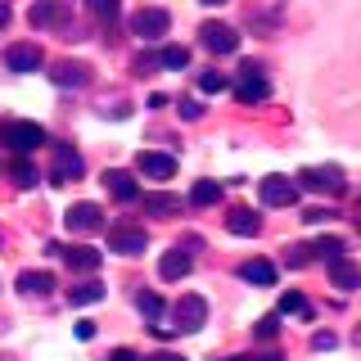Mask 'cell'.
<instances>
[{"mask_svg":"<svg viewBox=\"0 0 361 361\" xmlns=\"http://www.w3.org/2000/svg\"><path fill=\"white\" fill-rule=\"evenodd\" d=\"M172 330L176 334H195V330H203L208 325V302L199 298V293H180L176 298V307H172Z\"/></svg>","mask_w":361,"mask_h":361,"instance_id":"6da1fadb","label":"cell"},{"mask_svg":"<svg viewBox=\"0 0 361 361\" xmlns=\"http://www.w3.org/2000/svg\"><path fill=\"white\" fill-rule=\"evenodd\" d=\"M0 145H9L14 154H32L37 145H45V131L37 122H5L0 127Z\"/></svg>","mask_w":361,"mask_h":361,"instance_id":"7a4b0ae2","label":"cell"},{"mask_svg":"<svg viewBox=\"0 0 361 361\" xmlns=\"http://www.w3.org/2000/svg\"><path fill=\"white\" fill-rule=\"evenodd\" d=\"M167 27H172V14L167 9H135V18H131V32L140 41H163L167 37Z\"/></svg>","mask_w":361,"mask_h":361,"instance_id":"3957f363","label":"cell"},{"mask_svg":"<svg viewBox=\"0 0 361 361\" xmlns=\"http://www.w3.org/2000/svg\"><path fill=\"white\" fill-rule=\"evenodd\" d=\"M298 180L307 190H316V195H343V190H348V180H343L338 167H302Z\"/></svg>","mask_w":361,"mask_h":361,"instance_id":"277c9868","label":"cell"},{"mask_svg":"<svg viewBox=\"0 0 361 361\" xmlns=\"http://www.w3.org/2000/svg\"><path fill=\"white\" fill-rule=\"evenodd\" d=\"M199 41H203V50H212V54H235L240 50V32L226 27V23H203Z\"/></svg>","mask_w":361,"mask_h":361,"instance_id":"5b68a950","label":"cell"},{"mask_svg":"<svg viewBox=\"0 0 361 361\" xmlns=\"http://www.w3.org/2000/svg\"><path fill=\"white\" fill-rule=\"evenodd\" d=\"M262 203L267 208H293L298 203V185H293L289 176H262Z\"/></svg>","mask_w":361,"mask_h":361,"instance_id":"8992f818","label":"cell"},{"mask_svg":"<svg viewBox=\"0 0 361 361\" xmlns=\"http://www.w3.org/2000/svg\"><path fill=\"white\" fill-rule=\"evenodd\" d=\"M63 226L77 231V235H90V231L104 226V212H99V203H73V208L63 212Z\"/></svg>","mask_w":361,"mask_h":361,"instance_id":"52a82bcc","label":"cell"},{"mask_svg":"<svg viewBox=\"0 0 361 361\" xmlns=\"http://www.w3.org/2000/svg\"><path fill=\"white\" fill-rule=\"evenodd\" d=\"M235 95H240L244 104H253V99H267V95H271V82L257 73L253 63H244V68H240V82H235Z\"/></svg>","mask_w":361,"mask_h":361,"instance_id":"ba28073f","label":"cell"},{"mask_svg":"<svg viewBox=\"0 0 361 361\" xmlns=\"http://www.w3.org/2000/svg\"><path fill=\"white\" fill-rule=\"evenodd\" d=\"M77 176H82V154L59 145L54 149V167H50V185H63V180H77Z\"/></svg>","mask_w":361,"mask_h":361,"instance_id":"9c48e42d","label":"cell"},{"mask_svg":"<svg viewBox=\"0 0 361 361\" xmlns=\"http://www.w3.org/2000/svg\"><path fill=\"white\" fill-rule=\"evenodd\" d=\"M135 172H140V176H154V180H167V176L176 172V158H172V154L145 149V154H135Z\"/></svg>","mask_w":361,"mask_h":361,"instance_id":"30bf717a","label":"cell"},{"mask_svg":"<svg viewBox=\"0 0 361 361\" xmlns=\"http://www.w3.org/2000/svg\"><path fill=\"white\" fill-rule=\"evenodd\" d=\"M109 253H145V231L140 226H113L109 231Z\"/></svg>","mask_w":361,"mask_h":361,"instance_id":"8fae6325","label":"cell"},{"mask_svg":"<svg viewBox=\"0 0 361 361\" xmlns=\"http://www.w3.org/2000/svg\"><path fill=\"white\" fill-rule=\"evenodd\" d=\"M27 18H32V27H59L68 18V5L63 0H37V5L27 9Z\"/></svg>","mask_w":361,"mask_h":361,"instance_id":"7c38bea8","label":"cell"},{"mask_svg":"<svg viewBox=\"0 0 361 361\" xmlns=\"http://www.w3.org/2000/svg\"><path fill=\"white\" fill-rule=\"evenodd\" d=\"M104 190L118 203H135L140 199V190H135V180H131V172H122V167H113V172H104Z\"/></svg>","mask_w":361,"mask_h":361,"instance_id":"4fadbf2b","label":"cell"},{"mask_svg":"<svg viewBox=\"0 0 361 361\" xmlns=\"http://www.w3.org/2000/svg\"><path fill=\"white\" fill-rule=\"evenodd\" d=\"M5 63H9V73H37V68H41V50H37V45H9Z\"/></svg>","mask_w":361,"mask_h":361,"instance_id":"5bb4252c","label":"cell"},{"mask_svg":"<svg viewBox=\"0 0 361 361\" xmlns=\"http://www.w3.org/2000/svg\"><path fill=\"white\" fill-rule=\"evenodd\" d=\"M158 276L163 280H180V276H190V253L185 248H172V253H163V262H158Z\"/></svg>","mask_w":361,"mask_h":361,"instance_id":"9a60e30c","label":"cell"},{"mask_svg":"<svg viewBox=\"0 0 361 361\" xmlns=\"http://www.w3.org/2000/svg\"><path fill=\"white\" fill-rule=\"evenodd\" d=\"M18 289L32 293V298H45V293L54 289V276H50V271H23V276H18Z\"/></svg>","mask_w":361,"mask_h":361,"instance_id":"2e32d148","label":"cell"},{"mask_svg":"<svg viewBox=\"0 0 361 361\" xmlns=\"http://www.w3.org/2000/svg\"><path fill=\"white\" fill-rule=\"evenodd\" d=\"M240 276L248 280V285H276V267H271L267 257H253V262H244Z\"/></svg>","mask_w":361,"mask_h":361,"instance_id":"e0dca14e","label":"cell"},{"mask_svg":"<svg viewBox=\"0 0 361 361\" xmlns=\"http://www.w3.org/2000/svg\"><path fill=\"white\" fill-rule=\"evenodd\" d=\"M59 253L68 257V267H77V271H95V267H99V248H90V244H77V248H59Z\"/></svg>","mask_w":361,"mask_h":361,"instance_id":"ac0fdd59","label":"cell"},{"mask_svg":"<svg viewBox=\"0 0 361 361\" xmlns=\"http://www.w3.org/2000/svg\"><path fill=\"white\" fill-rule=\"evenodd\" d=\"M50 77H54V86H86L90 82V68L86 63H59Z\"/></svg>","mask_w":361,"mask_h":361,"instance_id":"d6986e66","label":"cell"},{"mask_svg":"<svg viewBox=\"0 0 361 361\" xmlns=\"http://www.w3.org/2000/svg\"><path fill=\"white\" fill-rule=\"evenodd\" d=\"M325 267H330V276H334V285H338V289H343V293H348V289H357V267H353V262H348V257H343V253H338V257H330V262H325Z\"/></svg>","mask_w":361,"mask_h":361,"instance_id":"ffe728a7","label":"cell"},{"mask_svg":"<svg viewBox=\"0 0 361 361\" xmlns=\"http://www.w3.org/2000/svg\"><path fill=\"white\" fill-rule=\"evenodd\" d=\"M99 298H104V285H95V280L68 289V302H73V307H90V302H99Z\"/></svg>","mask_w":361,"mask_h":361,"instance_id":"44dd1931","label":"cell"},{"mask_svg":"<svg viewBox=\"0 0 361 361\" xmlns=\"http://www.w3.org/2000/svg\"><path fill=\"white\" fill-rule=\"evenodd\" d=\"M226 231L231 235H257V217L248 208H231V217H226Z\"/></svg>","mask_w":361,"mask_h":361,"instance_id":"7402d4cb","label":"cell"},{"mask_svg":"<svg viewBox=\"0 0 361 361\" xmlns=\"http://www.w3.org/2000/svg\"><path fill=\"white\" fill-rule=\"evenodd\" d=\"M221 199V180H199L195 190H190V203L195 208H208V203H217Z\"/></svg>","mask_w":361,"mask_h":361,"instance_id":"603a6c76","label":"cell"},{"mask_svg":"<svg viewBox=\"0 0 361 361\" xmlns=\"http://www.w3.org/2000/svg\"><path fill=\"white\" fill-rule=\"evenodd\" d=\"M145 212L163 217V212H180V199L176 195H145Z\"/></svg>","mask_w":361,"mask_h":361,"instance_id":"cb8c5ba5","label":"cell"},{"mask_svg":"<svg viewBox=\"0 0 361 361\" xmlns=\"http://www.w3.org/2000/svg\"><path fill=\"white\" fill-rule=\"evenodd\" d=\"M135 307H140V316L145 321H158V316H163V298H158V293H135Z\"/></svg>","mask_w":361,"mask_h":361,"instance_id":"d4e9b609","label":"cell"},{"mask_svg":"<svg viewBox=\"0 0 361 361\" xmlns=\"http://www.w3.org/2000/svg\"><path fill=\"white\" fill-rule=\"evenodd\" d=\"M158 63H163V68H172V73H176V68H185V63H190V50H185V45H163Z\"/></svg>","mask_w":361,"mask_h":361,"instance_id":"484cf974","label":"cell"},{"mask_svg":"<svg viewBox=\"0 0 361 361\" xmlns=\"http://www.w3.org/2000/svg\"><path fill=\"white\" fill-rule=\"evenodd\" d=\"M199 90H208V95H217V90H231V77H226V73H203V77H199Z\"/></svg>","mask_w":361,"mask_h":361,"instance_id":"4316f807","label":"cell"},{"mask_svg":"<svg viewBox=\"0 0 361 361\" xmlns=\"http://www.w3.org/2000/svg\"><path fill=\"white\" fill-rule=\"evenodd\" d=\"M285 262H289V267H307V262H312V248H307V244H289V248H285Z\"/></svg>","mask_w":361,"mask_h":361,"instance_id":"83f0119b","label":"cell"},{"mask_svg":"<svg viewBox=\"0 0 361 361\" xmlns=\"http://www.w3.org/2000/svg\"><path fill=\"white\" fill-rule=\"evenodd\" d=\"M312 253H321L325 262H330V257H338V253H343V240H338V235H330V240H321V244L312 248Z\"/></svg>","mask_w":361,"mask_h":361,"instance_id":"f1b7e54d","label":"cell"},{"mask_svg":"<svg viewBox=\"0 0 361 361\" xmlns=\"http://www.w3.org/2000/svg\"><path fill=\"white\" fill-rule=\"evenodd\" d=\"M280 312H285V316H289V312H307V298H302V293H293V289H289L285 298H280Z\"/></svg>","mask_w":361,"mask_h":361,"instance_id":"f546056e","label":"cell"},{"mask_svg":"<svg viewBox=\"0 0 361 361\" xmlns=\"http://www.w3.org/2000/svg\"><path fill=\"white\" fill-rule=\"evenodd\" d=\"M14 180H18V185H37V167H32V163H14Z\"/></svg>","mask_w":361,"mask_h":361,"instance_id":"4dcf8cb0","label":"cell"},{"mask_svg":"<svg viewBox=\"0 0 361 361\" xmlns=\"http://www.w3.org/2000/svg\"><path fill=\"white\" fill-rule=\"evenodd\" d=\"M90 9H95L99 18H109V23L118 18V0H90Z\"/></svg>","mask_w":361,"mask_h":361,"instance_id":"1f68e13d","label":"cell"},{"mask_svg":"<svg viewBox=\"0 0 361 361\" xmlns=\"http://www.w3.org/2000/svg\"><path fill=\"white\" fill-rule=\"evenodd\" d=\"M312 348H316V353H330V348H334V334H330V330H321V334L312 338Z\"/></svg>","mask_w":361,"mask_h":361,"instance_id":"d6a6232c","label":"cell"},{"mask_svg":"<svg viewBox=\"0 0 361 361\" xmlns=\"http://www.w3.org/2000/svg\"><path fill=\"white\" fill-rule=\"evenodd\" d=\"M276 330H280L276 316H262V321H257V334H262V338H276Z\"/></svg>","mask_w":361,"mask_h":361,"instance_id":"836d02e7","label":"cell"},{"mask_svg":"<svg viewBox=\"0 0 361 361\" xmlns=\"http://www.w3.org/2000/svg\"><path fill=\"white\" fill-rule=\"evenodd\" d=\"M199 113H203V109L195 104V99H180V118H190V122H195V118H199Z\"/></svg>","mask_w":361,"mask_h":361,"instance_id":"e575fe53","label":"cell"},{"mask_svg":"<svg viewBox=\"0 0 361 361\" xmlns=\"http://www.w3.org/2000/svg\"><path fill=\"white\" fill-rule=\"evenodd\" d=\"M77 338H95V321H77Z\"/></svg>","mask_w":361,"mask_h":361,"instance_id":"d590c367","label":"cell"},{"mask_svg":"<svg viewBox=\"0 0 361 361\" xmlns=\"http://www.w3.org/2000/svg\"><path fill=\"white\" fill-rule=\"evenodd\" d=\"M109 361H140V357H135V353H131V348H118V353H113Z\"/></svg>","mask_w":361,"mask_h":361,"instance_id":"8d00e7d4","label":"cell"},{"mask_svg":"<svg viewBox=\"0 0 361 361\" xmlns=\"http://www.w3.org/2000/svg\"><path fill=\"white\" fill-rule=\"evenodd\" d=\"M140 361H185V357H176V353H154V357H140Z\"/></svg>","mask_w":361,"mask_h":361,"instance_id":"74e56055","label":"cell"},{"mask_svg":"<svg viewBox=\"0 0 361 361\" xmlns=\"http://www.w3.org/2000/svg\"><path fill=\"white\" fill-rule=\"evenodd\" d=\"M240 361H280L276 353H257V357H240Z\"/></svg>","mask_w":361,"mask_h":361,"instance_id":"f35d334b","label":"cell"},{"mask_svg":"<svg viewBox=\"0 0 361 361\" xmlns=\"http://www.w3.org/2000/svg\"><path fill=\"white\" fill-rule=\"evenodd\" d=\"M5 23H9V5H5V0H0V27H5Z\"/></svg>","mask_w":361,"mask_h":361,"instance_id":"ab89813d","label":"cell"},{"mask_svg":"<svg viewBox=\"0 0 361 361\" xmlns=\"http://www.w3.org/2000/svg\"><path fill=\"white\" fill-rule=\"evenodd\" d=\"M203 5H226V0H203Z\"/></svg>","mask_w":361,"mask_h":361,"instance_id":"60d3db41","label":"cell"}]
</instances>
